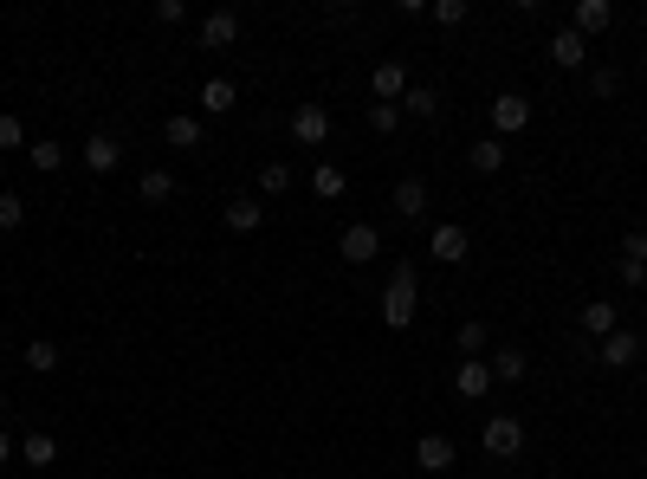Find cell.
<instances>
[{"instance_id":"obj_1","label":"cell","mask_w":647,"mask_h":479,"mask_svg":"<svg viewBox=\"0 0 647 479\" xmlns=\"http://www.w3.org/2000/svg\"><path fill=\"white\" fill-rule=\"evenodd\" d=\"M421 311V279H415V259H402V266L389 272V292H382V324L389 331H408Z\"/></svg>"},{"instance_id":"obj_2","label":"cell","mask_w":647,"mask_h":479,"mask_svg":"<svg viewBox=\"0 0 647 479\" xmlns=\"http://www.w3.org/2000/svg\"><path fill=\"white\" fill-rule=\"evenodd\" d=\"M479 447H486L492 460H512L518 447H525V421H518V415H492L486 434H479Z\"/></svg>"},{"instance_id":"obj_3","label":"cell","mask_w":647,"mask_h":479,"mask_svg":"<svg viewBox=\"0 0 647 479\" xmlns=\"http://www.w3.org/2000/svg\"><path fill=\"white\" fill-rule=\"evenodd\" d=\"M492 130H499V136L531 130V98H525V91H499V98H492Z\"/></svg>"},{"instance_id":"obj_4","label":"cell","mask_w":647,"mask_h":479,"mask_svg":"<svg viewBox=\"0 0 647 479\" xmlns=\"http://www.w3.org/2000/svg\"><path fill=\"white\" fill-rule=\"evenodd\" d=\"M337 253L350 259V266H369V259L382 253V234H376V221H356V227H343V240H337Z\"/></svg>"},{"instance_id":"obj_5","label":"cell","mask_w":647,"mask_h":479,"mask_svg":"<svg viewBox=\"0 0 647 479\" xmlns=\"http://www.w3.org/2000/svg\"><path fill=\"white\" fill-rule=\"evenodd\" d=\"M609 26H615L609 0H576V7H570V33L576 39H596V33H609Z\"/></svg>"},{"instance_id":"obj_6","label":"cell","mask_w":647,"mask_h":479,"mask_svg":"<svg viewBox=\"0 0 647 479\" xmlns=\"http://www.w3.org/2000/svg\"><path fill=\"white\" fill-rule=\"evenodd\" d=\"M324 136H330V111H324V104H298V111H292V143L324 149Z\"/></svg>"},{"instance_id":"obj_7","label":"cell","mask_w":647,"mask_h":479,"mask_svg":"<svg viewBox=\"0 0 647 479\" xmlns=\"http://www.w3.org/2000/svg\"><path fill=\"white\" fill-rule=\"evenodd\" d=\"M428 253L440 259V266H460V259L473 253V234H466V227H453V221H447V227H434V234H428Z\"/></svg>"},{"instance_id":"obj_8","label":"cell","mask_w":647,"mask_h":479,"mask_svg":"<svg viewBox=\"0 0 647 479\" xmlns=\"http://www.w3.org/2000/svg\"><path fill=\"white\" fill-rule=\"evenodd\" d=\"M233 39H240V13L233 7H214L208 20H201V46H214V52H227Z\"/></svg>"},{"instance_id":"obj_9","label":"cell","mask_w":647,"mask_h":479,"mask_svg":"<svg viewBox=\"0 0 647 479\" xmlns=\"http://www.w3.org/2000/svg\"><path fill=\"white\" fill-rule=\"evenodd\" d=\"M369 91H376V104H402V98H408V72H402L395 59H382L376 78H369Z\"/></svg>"},{"instance_id":"obj_10","label":"cell","mask_w":647,"mask_h":479,"mask_svg":"<svg viewBox=\"0 0 647 479\" xmlns=\"http://www.w3.org/2000/svg\"><path fill=\"white\" fill-rule=\"evenodd\" d=\"M596 357H602V369H628V363L641 357V337H635V331H609Z\"/></svg>"},{"instance_id":"obj_11","label":"cell","mask_w":647,"mask_h":479,"mask_svg":"<svg viewBox=\"0 0 647 479\" xmlns=\"http://www.w3.org/2000/svg\"><path fill=\"white\" fill-rule=\"evenodd\" d=\"M415 467L421 473H447L453 467V441H447V434H421V441H415Z\"/></svg>"},{"instance_id":"obj_12","label":"cell","mask_w":647,"mask_h":479,"mask_svg":"<svg viewBox=\"0 0 647 479\" xmlns=\"http://www.w3.org/2000/svg\"><path fill=\"white\" fill-rule=\"evenodd\" d=\"M395 214H402V221H421V214H428V182H421V175H402V182H395Z\"/></svg>"},{"instance_id":"obj_13","label":"cell","mask_w":647,"mask_h":479,"mask_svg":"<svg viewBox=\"0 0 647 479\" xmlns=\"http://www.w3.org/2000/svg\"><path fill=\"white\" fill-rule=\"evenodd\" d=\"M453 389L466 395V402H479V395L492 389V363H479V357H466L460 369H453Z\"/></svg>"},{"instance_id":"obj_14","label":"cell","mask_w":647,"mask_h":479,"mask_svg":"<svg viewBox=\"0 0 647 479\" xmlns=\"http://www.w3.org/2000/svg\"><path fill=\"white\" fill-rule=\"evenodd\" d=\"M583 59H589V39H576L570 26H563V33L550 39V65H563V72H583Z\"/></svg>"},{"instance_id":"obj_15","label":"cell","mask_w":647,"mask_h":479,"mask_svg":"<svg viewBox=\"0 0 647 479\" xmlns=\"http://www.w3.org/2000/svg\"><path fill=\"white\" fill-rule=\"evenodd\" d=\"M117 162H123V143H117V136H91V143H85V169L91 175H110Z\"/></svg>"},{"instance_id":"obj_16","label":"cell","mask_w":647,"mask_h":479,"mask_svg":"<svg viewBox=\"0 0 647 479\" xmlns=\"http://www.w3.org/2000/svg\"><path fill=\"white\" fill-rule=\"evenodd\" d=\"M259 221H266V201H253V195H233L227 201V227H233V234H253Z\"/></svg>"},{"instance_id":"obj_17","label":"cell","mask_w":647,"mask_h":479,"mask_svg":"<svg viewBox=\"0 0 647 479\" xmlns=\"http://www.w3.org/2000/svg\"><path fill=\"white\" fill-rule=\"evenodd\" d=\"M233 104H240V91H233V78H208V85H201V111H208V117H227Z\"/></svg>"},{"instance_id":"obj_18","label":"cell","mask_w":647,"mask_h":479,"mask_svg":"<svg viewBox=\"0 0 647 479\" xmlns=\"http://www.w3.org/2000/svg\"><path fill=\"white\" fill-rule=\"evenodd\" d=\"M162 143H169V149H195V143H201V117L175 111L169 123H162Z\"/></svg>"},{"instance_id":"obj_19","label":"cell","mask_w":647,"mask_h":479,"mask_svg":"<svg viewBox=\"0 0 647 479\" xmlns=\"http://www.w3.org/2000/svg\"><path fill=\"white\" fill-rule=\"evenodd\" d=\"M343 188H350V175H343L337 162H318V169H311V195L318 201H343Z\"/></svg>"},{"instance_id":"obj_20","label":"cell","mask_w":647,"mask_h":479,"mask_svg":"<svg viewBox=\"0 0 647 479\" xmlns=\"http://www.w3.org/2000/svg\"><path fill=\"white\" fill-rule=\"evenodd\" d=\"M492 382H525L531 376V357H525V350H492Z\"/></svg>"},{"instance_id":"obj_21","label":"cell","mask_w":647,"mask_h":479,"mask_svg":"<svg viewBox=\"0 0 647 479\" xmlns=\"http://www.w3.org/2000/svg\"><path fill=\"white\" fill-rule=\"evenodd\" d=\"M20 363L33 369V376H52V369H59V344H52V337H33V344L20 350Z\"/></svg>"},{"instance_id":"obj_22","label":"cell","mask_w":647,"mask_h":479,"mask_svg":"<svg viewBox=\"0 0 647 479\" xmlns=\"http://www.w3.org/2000/svg\"><path fill=\"white\" fill-rule=\"evenodd\" d=\"M26 162H33L39 175H59L65 169V149L52 143V136H39V143H26Z\"/></svg>"},{"instance_id":"obj_23","label":"cell","mask_w":647,"mask_h":479,"mask_svg":"<svg viewBox=\"0 0 647 479\" xmlns=\"http://www.w3.org/2000/svg\"><path fill=\"white\" fill-rule=\"evenodd\" d=\"M466 162H473L479 175H499V169H505V143H499V136H479V143H473V156H466Z\"/></svg>"},{"instance_id":"obj_24","label":"cell","mask_w":647,"mask_h":479,"mask_svg":"<svg viewBox=\"0 0 647 479\" xmlns=\"http://www.w3.org/2000/svg\"><path fill=\"white\" fill-rule=\"evenodd\" d=\"M609 331H622V324H615V305H609V298L583 305V337H609Z\"/></svg>"},{"instance_id":"obj_25","label":"cell","mask_w":647,"mask_h":479,"mask_svg":"<svg viewBox=\"0 0 647 479\" xmlns=\"http://www.w3.org/2000/svg\"><path fill=\"white\" fill-rule=\"evenodd\" d=\"M20 460H26V467H52V460H59V441H52V434H26Z\"/></svg>"},{"instance_id":"obj_26","label":"cell","mask_w":647,"mask_h":479,"mask_svg":"<svg viewBox=\"0 0 647 479\" xmlns=\"http://www.w3.org/2000/svg\"><path fill=\"white\" fill-rule=\"evenodd\" d=\"M434 111H440V91H434V85H408L402 117H434Z\"/></svg>"},{"instance_id":"obj_27","label":"cell","mask_w":647,"mask_h":479,"mask_svg":"<svg viewBox=\"0 0 647 479\" xmlns=\"http://www.w3.org/2000/svg\"><path fill=\"white\" fill-rule=\"evenodd\" d=\"M136 188H143V201H169L175 195V175L169 169H143V182H136Z\"/></svg>"},{"instance_id":"obj_28","label":"cell","mask_w":647,"mask_h":479,"mask_svg":"<svg viewBox=\"0 0 647 479\" xmlns=\"http://www.w3.org/2000/svg\"><path fill=\"white\" fill-rule=\"evenodd\" d=\"M285 188H292V169H285V162H266V169H259V195H272V201H279Z\"/></svg>"},{"instance_id":"obj_29","label":"cell","mask_w":647,"mask_h":479,"mask_svg":"<svg viewBox=\"0 0 647 479\" xmlns=\"http://www.w3.org/2000/svg\"><path fill=\"white\" fill-rule=\"evenodd\" d=\"M369 130L395 136V130H402V104H369Z\"/></svg>"},{"instance_id":"obj_30","label":"cell","mask_w":647,"mask_h":479,"mask_svg":"<svg viewBox=\"0 0 647 479\" xmlns=\"http://www.w3.org/2000/svg\"><path fill=\"white\" fill-rule=\"evenodd\" d=\"M26 221V201L20 195H13V188H7V195H0V234H13V227H20Z\"/></svg>"},{"instance_id":"obj_31","label":"cell","mask_w":647,"mask_h":479,"mask_svg":"<svg viewBox=\"0 0 647 479\" xmlns=\"http://www.w3.org/2000/svg\"><path fill=\"white\" fill-rule=\"evenodd\" d=\"M0 149H26V123L13 111H0Z\"/></svg>"},{"instance_id":"obj_32","label":"cell","mask_w":647,"mask_h":479,"mask_svg":"<svg viewBox=\"0 0 647 479\" xmlns=\"http://www.w3.org/2000/svg\"><path fill=\"white\" fill-rule=\"evenodd\" d=\"M460 350H466V357H479V350H486V324H479V318L460 324Z\"/></svg>"},{"instance_id":"obj_33","label":"cell","mask_w":647,"mask_h":479,"mask_svg":"<svg viewBox=\"0 0 647 479\" xmlns=\"http://www.w3.org/2000/svg\"><path fill=\"white\" fill-rule=\"evenodd\" d=\"M589 91H596V98H615V91H622V72H615V65H602V72L589 78Z\"/></svg>"},{"instance_id":"obj_34","label":"cell","mask_w":647,"mask_h":479,"mask_svg":"<svg viewBox=\"0 0 647 479\" xmlns=\"http://www.w3.org/2000/svg\"><path fill=\"white\" fill-rule=\"evenodd\" d=\"M428 13H434V20H440V26H460V20H466V0H434V7H428Z\"/></svg>"},{"instance_id":"obj_35","label":"cell","mask_w":647,"mask_h":479,"mask_svg":"<svg viewBox=\"0 0 647 479\" xmlns=\"http://www.w3.org/2000/svg\"><path fill=\"white\" fill-rule=\"evenodd\" d=\"M622 259H628V266H647V234H628L622 240Z\"/></svg>"},{"instance_id":"obj_36","label":"cell","mask_w":647,"mask_h":479,"mask_svg":"<svg viewBox=\"0 0 647 479\" xmlns=\"http://www.w3.org/2000/svg\"><path fill=\"white\" fill-rule=\"evenodd\" d=\"M182 13H188L182 0H156V20H162V26H182Z\"/></svg>"},{"instance_id":"obj_37","label":"cell","mask_w":647,"mask_h":479,"mask_svg":"<svg viewBox=\"0 0 647 479\" xmlns=\"http://www.w3.org/2000/svg\"><path fill=\"white\" fill-rule=\"evenodd\" d=\"M7 460H13V434H0V467H7Z\"/></svg>"},{"instance_id":"obj_38","label":"cell","mask_w":647,"mask_h":479,"mask_svg":"<svg viewBox=\"0 0 647 479\" xmlns=\"http://www.w3.org/2000/svg\"><path fill=\"white\" fill-rule=\"evenodd\" d=\"M0 337H7V331H0Z\"/></svg>"}]
</instances>
